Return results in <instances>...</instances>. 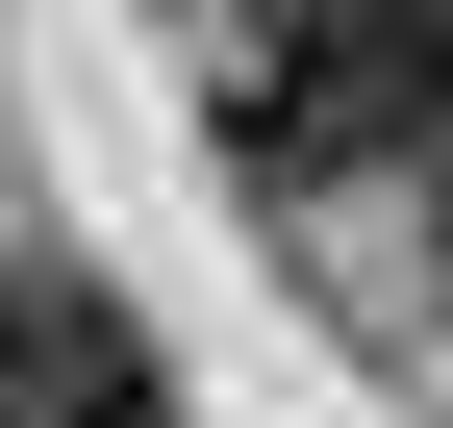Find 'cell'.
Here are the masks:
<instances>
[{"mask_svg":"<svg viewBox=\"0 0 453 428\" xmlns=\"http://www.w3.org/2000/svg\"><path fill=\"white\" fill-rule=\"evenodd\" d=\"M428 302H453V202H428Z\"/></svg>","mask_w":453,"mask_h":428,"instance_id":"cell-3","label":"cell"},{"mask_svg":"<svg viewBox=\"0 0 453 428\" xmlns=\"http://www.w3.org/2000/svg\"><path fill=\"white\" fill-rule=\"evenodd\" d=\"M177 26H303V0H177Z\"/></svg>","mask_w":453,"mask_h":428,"instance_id":"cell-2","label":"cell"},{"mask_svg":"<svg viewBox=\"0 0 453 428\" xmlns=\"http://www.w3.org/2000/svg\"><path fill=\"white\" fill-rule=\"evenodd\" d=\"M0 428H151V328L76 252H0Z\"/></svg>","mask_w":453,"mask_h":428,"instance_id":"cell-1","label":"cell"}]
</instances>
